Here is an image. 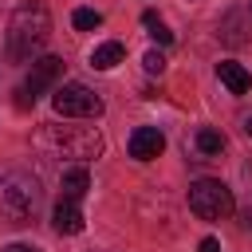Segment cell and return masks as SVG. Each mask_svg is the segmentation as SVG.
<instances>
[{
  "mask_svg": "<svg viewBox=\"0 0 252 252\" xmlns=\"http://www.w3.org/2000/svg\"><path fill=\"white\" fill-rule=\"evenodd\" d=\"M217 79H220L232 94H244V91L252 87V75H248L240 63H228V59H224V63H217Z\"/></svg>",
  "mask_w": 252,
  "mask_h": 252,
  "instance_id": "11",
  "label": "cell"
},
{
  "mask_svg": "<svg viewBox=\"0 0 252 252\" xmlns=\"http://www.w3.org/2000/svg\"><path fill=\"white\" fill-rule=\"evenodd\" d=\"M193 142H197V154H205V158H213V154H220V150H224V134H220V130H213V126H201Z\"/></svg>",
  "mask_w": 252,
  "mask_h": 252,
  "instance_id": "13",
  "label": "cell"
},
{
  "mask_svg": "<svg viewBox=\"0 0 252 252\" xmlns=\"http://www.w3.org/2000/svg\"><path fill=\"white\" fill-rule=\"evenodd\" d=\"M142 24L150 28V35H154L158 43H173V32L161 24V16H158V12H142Z\"/></svg>",
  "mask_w": 252,
  "mask_h": 252,
  "instance_id": "15",
  "label": "cell"
},
{
  "mask_svg": "<svg viewBox=\"0 0 252 252\" xmlns=\"http://www.w3.org/2000/svg\"><path fill=\"white\" fill-rule=\"evenodd\" d=\"M39 201H43V189L35 177L12 169V173H0V224H32L35 213H39Z\"/></svg>",
  "mask_w": 252,
  "mask_h": 252,
  "instance_id": "2",
  "label": "cell"
},
{
  "mask_svg": "<svg viewBox=\"0 0 252 252\" xmlns=\"http://www.w3.org/2000/svg\"><path fill=\"white\" fill-rule=\"evenodd\" d=\"M51 106L59 118H98L102 114V98L83 83H63L51 94Z\"/></svg>",
  "mask_w": 252,
  "mask_h": 252,
  "instance_id": "5",
  "label": "cell"
},
{
  "mask_svg": "<svg viewBox=\"0 0 252 252\" xmlns=\"http://www.w3.org/2000/svg\"><path fill=\"white\" fill-rule=\"evenodd\" d=\"M248 12H252V8H248Z\"/></svg>",
  "mask_w": 252,
  "mask_h": 252,
  "instance_id": "21",
  "label": "cell"
},
{
  "mask_svg": "<svg viewBox=\"0 0 252 252\" xmlns=\"http://www.w3.org/2000/svg\"><path fill=\"white\" fill-rule=\"evenodd\" d=\"M126 150H130L134 161H154V158H161V150H165V134H161L158 126H138V130L130 134Z\"/></svg>",
  "mask_w": 252,
  "mask_h": 252,
  "instance_id": "7",
  "label": "cell"
},
{
  "mask_svg": "<svg viewBox=\"0 0 252 252\" xmlns=\"http://www.w3.org/2000/svg\"><path fill=\"white\" fill-rule=\"evenodd\" d=\"M51 35V16L43 4H20L8 20V39H4V51L12 63H32L43 43Z\"/></svg>",
  "mask_w": 252,
  "mask_h": 252,
  "instance_id": "1",
  "label": "cell"
},
{
  "mask_svg": "<svg viewBox=\"0 0 252 252\" xmlns=\"http://www.w3.org/2000/svg\"><path fill=\"white\" fill-rule=\"evenodd\" d=\"M59 75H63V59H59V55H39V59H32V75H28V83L20 87V106H28V94H32V98L43 94Z\"/></svg>",
  "mask_w": 252,
  "mask_h": 252,
  "instance_id": "6",
  "label": "cell"
},
{
  "mask_svg": "<svg viewBox=\"0 0 252 252\" xmlns=\"http://www.w3.org/2000/svg\"><path fill=\"white\" fill-rule=\"evenodd\" d=\"M126 59V47L118 43V39H106V43H98L94 51H91V67L94 71H110V67H118Z\"/></svg>",
  "mask_w": 252,
  "mask_h": 252,
  "instance_id": "10",
  "label": "cell"
},
{
  "mask_svg": "<svg viewBox=\"0 0 252 252\" xmlns=\"http://www.w3.org/2000/svg\"><path fill=\"white\" fill-rule=\"evenodd\" d=\"M43 146L59 158H75V161H91L102 154V134L94 126H47L43 130Z\"/></svg>",
  "mask_w": 252,
  "mask_h": 252,
  "instance_id": "3",
  "label": "cell"
},
{
  "mask_svg": "<svg viewBox=\"0 0 252 252\" xmlns=\"http://www.w3.org/2000/svg\"><path fill=\"white\" fill-rule=\"evenodd\" d=\"M197 252H220V240H217V236H205V240L197 244Z\"/></svg>",
  "mask_w": 252,
  "mask_h": 252,
  "instance_id": "17",
  "label": "cell"
},
{
  "mask_svg": "<svg viewBox=\"0 0 252 252\" xmlns=\"http://www.w3.org/2000/svg\"><path fill=\"white\" fill-rule=\"evenodd\" d=\"M189 209H193V217H201V220H224V217H232L236 201H232V189H228L224 181L201 177V181L189 185Z\"/></svg>",
  "mask_w": 252,
  "mask_h": 252,
  "instance_id": "4",
  "label": "cell"
},
{
  "mask_svg": "<svg viewBox=\"0 0 252 252\" xmlns=\"http://www.w3.org/2000/svg\"><path fill=\"white\" fill-rule=\"evenodd\" d=\"M240 228H248V232H252V209H244V213H240Z\"/></svg>",
  "mask_w": 252,
  "mask_h": 252,
  "instance_id": "19",
  "label": "cell"
},
{
  "mask_svg": "<svg viewBox=\"0 0 252 252\" xmlns=\"http://www.w3.org/2000/svg\"><path fill=\"white\" fill-rule=\"evenodd\" d=\"M142 63H146V71H150V75H161V71H165V55H161V51H146V55H142Z\"/></svg>",
  "mask_w": 252,
  "mask_h": 252,
  "instance_id": "16",
  "label": "cell"
},
{
  "mask_svg": "<svg viewBox=\"0 0 252 252\" xmlns=\"http://www.w3.org/2000/svg\"><path fill=\"white\" fill-rule=\"evenodd\" d=\"M51 224H55V232H63V236L83 232V209H79V201L59 197V205H55V213H51Z\"/></svg>",
  "mask_w": 252,
  "mask_h": 252,
  "instance_id": "8",
  "label": "cell"
},
{
  "mask_svg": "<svg viewBox=\"0 0 252 252\" xmlns=\"http://www.w3.org/2000/svg\"><path fill=\"white\" fill-rule=\"evenodd\" d=\"M4 252H39V248H35V244H8Z\"/></svg>",
  "mask_w": 252,
  "mask_h": 252,
  "instance_id": "18",
  "label": "cell"
},
{
  "mask_svg": "<svg viewBox=\"0 0 252 252\" xmlns=\"http://www.w3.org/2000/svg\"><path fill=\"white\" fill-rule=\"evenodd\" d=\"M248 28H252V12H244V8L228 12V16L220 20V43H228V47H240V43L248 39Z\"/></svg>",
  "mask_w": 252,
  "mask_h": 252,
  "instance_id": "9",
  "label": "cell"
},
{
  "mask_svg": "<svg viewBox=\"0 0 252 252\" xmlns=\"http://www.w3.org/2000/svg\"><path fill=\"white\" fill-rule=\"evenodd\" d=\"M71 24H75L79 32H94V28L102 24V12H94V8H75V12H71Z\"/></svg>",
  "mask_w": 252,
  "mask_h": 252,
  "instance_id": "14",
  "label": "cell"
},
{
  "mask_svg": "<svg viewBox=\"0 0 252 252\" xmlns=\"http://www.w3.org/2000/svg\"><path fill=\"white\" fill-rule=\"evenodd\" d=\"M59 185H63V197L79 201V197H83V193L91 189V173H87V165H71V169H63Z\"/></svg>",
  "mask_w": 252,
  "mask_h": 252,
  "instance_id": "12",
  "label": "cell"
},
{
  "mask_svg": "<svg viewBox=\"0 0 252 252\" xmlns=\"http://www.w3.org/2000/svg\"><path fill=\"white\" fill-rule=\"evenodd\" d=\"M240 126H244V134H248V138H252V114H248V118H244V122H240Z\"/></svg>",
  "mask_w": 252,
  "mask_h": 252,
  "instance_id": "20",
  "label": "cell"
}]
</instances>
